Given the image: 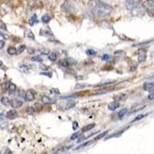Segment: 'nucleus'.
I'll return each instance as SVG.
<instances>
[{
	"label": "nucleus",
	"instance_id": "obj_1",
	"mask_svg": "<svg viewBox=\"0 0 154 154\" xmlns=\"http://www.w3.org/2000/svg\"><path fill=\"white\" fill-rule=\"evenodd\" d=\"M89 6L93 13L100 17L108 16L113 11V7L111 5L101 0H90Z\"/></svg>",
	"mask_w": 154,
	"mask_h": 154
},
{
	"label": "nucleus",
	"instance_id": "obj_2",
	"mask_svg": "<svg viewBox=\"0 0 154 154\" xmlns=\"http://www.w3.org/2000/svg\"><path fill=\"white\" fill-rule=\"evenodd\" d=\"M126 8L129 11H132L133 14H137L140 10V0H126Z\"/></svg>",
	"mask_w": 154,
	"mask_h": 154
},
{
	"label": "nucleus",
	"instance_id": "obj_3",
	"mask_svg": "<svg viewBox=\"0 0 154 154\" xmlns=\"http://www.w3.org/2000/svg\"><path fill=\"white\" fill-rule=\"evenodd\" d=\"M141 5L147 13L151 16L154 15V0H143Z\"/></svg>",
	"mask_w": 154,
	"mask_h": 154
},
{
	"label": "nucleus",
	"instance_id": "obj_4",
	"mask_svg": "<svg viewBox=\"0 0 154 154\" xmlns=\"http://www.w3.org/2000/svg\"><path fill=\"white\" fill-rule=\"evenodd\" d=\"M62 9L67 12H72L75 11V7L72 3L69 2H65L62 5Z\"/></svg>",
	"mask_w": 154,
	"mask_h": 154
},
{
	"label": "nucleus",
	"instance_id": "obj_5",
	"mask_svg": "<svg viewBox=\"0 0 154 154\" xmlns=\"http://www.w3.org/2000/svg\"><path fill=\"white\" fill-rule=\"evenodd\" d=\"M138 55V61L139 62H143L146 59V52L143 49H139L137 51Z\"/></svg>",
	"mask_w": 154,
	"mask_h": 154
},
{
	"label": "nucleus",
	"instance_id": "obj_6",
	"mask_svg": "<svg viewBox=\"0 0 154 154\" xmlns=\"http://www.w3.org/2000/svg\"><path fill=\"white\" fill-rule=\"evenodd\" d=\"M36 93L33 89H29V90L25 93V100H27L29 102L30 101H33L35 99V96H36Z\"/></svg>",
	"mask_w": 154,
	"mask_h": 154
},
{
	"label": "nucleus",
	"instance_id": "obj_7",
	"mask_svg": "<svg viewBox=\"0 0 154 154\" xmlns=\"http://www.w3.org/2000/svg\"><path fill=\"white\" fill-rule=\"evenodd\" d=\"M22 104H23L22 101L17 99H13L10 101V105L12 108H19L22 106Z\"/></svg>",
	"mask_w": 154,
	"mask_h": 154
},
{
	"label": "nucleus",
	"instance_id": "obj_8",
	"mask_svg": "<svg viewBox=\"0 0 154 154\" xmlns=\"http://www.w3.org/2000/svg\"><path fill=\"white\" fill-rule=\"evenodd\" d=\"M120 106V104L119 102H117V101H113V102H111L110 103H109L108 105V109L111 111H115L116 110H117V109Z\"/></svg>",
	"mask_w": 154,
	"mask_h": 154
},
{
	"label": "nucleus",
	"instance_id": "obj_9",
	"mask_svg": "<svg viewBox=\"0 0 154 154\" xmlns=\"http://www.w3.org/2000/svg\"><path fill=\"white\" fill-rule=\"evenodd\" d=\"M17 116H18V113L14 110H9L7 112V113H6V117H7L9 119H14L17 117Z\"/></svg>",
	"mask_w": 154,
	"mask_h": 154
},
{
	"label": "nucleus",
	"instance_id": "obj_10",
	"mask_svg": "<svg viewBox=\"0 0 154 154\" xmlns=\"http://www.w3.org/2000/svg\"><path fill=\"white\" fill-rule=\"evenodd\" d=\"M143 89L146 91H149V92L153 91L154 90V82H146L143 86Z\"/></svg>",
	"mask_w": 154,
	"mask_h": 154
},
{
	"label": "nucleus",
	"instance_id": "obj_11",
	"mask_svg": "<svg viewBox=\"0 0 154 154\" xmlns=\"http://www.w3.org/2000/svg\"><path fill=\"white\" fill-rule=\"evenodd\" d=\"M38 22V19H37V16L36 15V14H34V15H33L31 16V18L29 19V24L30 25H32V26H33V25H34L36 23H37Z\"/></svg>",
	"mask_w": 154,
	"mask_h": 154
},
{
	"label": "nucleus",
	"instance_id": "obj_12",
	"mask_svg": "<svg viewBox=\"0 0 154 154\" xmlns=\"http://www.w3.org/2000/svg\"><path fill=\"white\" fill-rule=\"evenodd\" d=\"M42 102H43V103L45 104H51V103H53L54 101L50 99L49 97H48V96H43L42 97Z\"/></svg>",
	"mask_w": 154,
	"mask_h": 154
},
{
	"label": "nucleus",
	"instance_id": "obj_13",
	"mask_svg": "<svg viewBox=\"0 0 154 154\" xmlns=\"http://www.w3.org/2000/svg\"><path fill=\"white\" fill-rule=\"evenodd\" d=\"M127 97V96L124 93H122V94H119V95H117V96H114V100L115 101H117V102H119L121 100H123L125 99Z\"/></svg>",
	"mask_w": 154,
	"mask_h": 154
},
{
	"label": "nucleus",
	"instance_id": "obj_14",
	"mask_svg": "<svg viewBox=\"0 0 154 154\" xmlns=\"http://www.w3.org/2000/svg\"><path fill=\"white\" fill-rule=\"evenodd\" d=\"M127 113H128V110L126 108H124V109H123V110H121L119 113H118V117L120 119H123L125 116L127 114Z\"/></svg>",
	"mask_w": 154,
	"mask_h": 154
},
{
	"label": "nucleus",
	"instance_id": "obj_15",
	"mask_svg": "<svg viewBox=\"0 0 154 154\" xmlns=\"http://www.w3.org/2000/svg\"><path fill=\"white\" fill-rule=\"evenodd\" d=\"M93 143V141H88V142L85 143H82V145L79 146H77L76 148L75 149V150H80V149H82V148H85V147L89 146V145H91Z\"/></svg>",
	"mask_w": 154,
	"mask_h": 154
},
{
	"label": "nucleus",
	"instance_id": "obj_16",
	"mask_svg": "<svg viewBox=\"0 0 154 154\" xmlns=\"http://www.w3.org/2000/svg\"><path fill=\"white\" fill-rule=\"evenodd\" d=\"M7 53L11 56H14L17 54V50L15 47H9L7 49Z\"/></svg>",
	"mask_w": 154,
	"mask_h": 154
},
{
	"label": "nucleus",
	"instance_id": "obj_17",
	"mask_svg": "<svg viewBox=\"0 0 154 154\" xmlns=\"http://www.w3.org/2000/svg\"><path fill=\"white\" fill-rule=\"evenodd\" d=\"M115 82H116V81H110V82H102V83H99V84L95 85L94 86H95V87H101V86H106L111 85V84H113V83H115Z\"/></svg>",
	"mask_w": 154,
	"mask_h": 154
},
{
	"label": "nucleus",
	"instance_id": "obj_18",
	"mask_svg": "<svg viewBox=\"0 0 154 154\" xmlns=\"http://www.w3.org/2000/svg\"><path fill=\"white\" fill-rule=\"evenodd\" d=\"M8 89L10 93H14L15 91H16V86L14 84V83L9 82V86H8Z\"/></svg>",
	"mask_w": 154,
	"mask_h": 154
},
{
	"label": "nucleus",
	"instance_id": "obj_19",
	"mask_svg": "<svg viewBox=\"0 0 154 154\" xmlns=\"http://www.w3.org/2000/svg\"><path fill=\"white\" fill-rule=\"evenodd\" d=\"M48 58H49V59L50 61H52V62H55L57 59V56H56V53H54V52H52V53H50L48 56Z\"/></svg>",
	"mask_w": 154,
	"mask_h": 154
},
{
	"label": "nucleus",
	"instance_id": "obj_20",
	"mask_svg": "<svg viewBox=\"0 0 154 154\" xmlns=\"http://www.w3.org/2000/svg\"><path fill=\"white\" fill-rule=\"evenodd\" d=\"M25 36H26L27 38H30V39H32V40L35 39V36L30 30H26V32H25Z\"/></svg>",
	"mask_w": 154,
	"mask_h": 154
},
{
	"label": "nucleus",
	"instance_id": "obj_21",
	"mask_svg": "<svg viewBox=\"0 0 154 154\" xmlns=\"http://www.w3.org/2000/svg\"><path fill=\"white\" fill-rule=\"evenodd\" d=\"M76 106V102L74 101H69L67 102V104L66 106V110H69V109H72V108H74Z\"/></svg>",
	"mask_w": 154,
	"mask_h": 154
},
{
	"label": "nucleus",
	"instance_id": "obj_22",
	"mask_svg": "<svg viewBox=\"0 0 154 154\" xmlns=\"http://www.w3.org/2000/svg\"><path fill=\"white\" fill-rule=\"evenodd\" d=\"M1 102H2V103L5 106H8L10 105V100L7 97H2L1 99Z\"/></svg>",
	"mask_w": 154,
	"mask_h": 154
},
{
	"label": "nucleus",
	"instance_id": "obj_23",
	"mask_svg": "<svg viewBox=\"0 0 154 154\" xmlns=\"http://www.w3.org/2000/svg\"><path fill=\"white\" fill-rule=\"evenodd\" d=\"M94 126H95V123L89 124V125H87V126H86L83 127L82 129V131H84V132H86V131H89V130H92L93 128H94Z\"/></svg>",
	"mask_w": 154,
	"mask_h": 154
},
{
	"label": "nucleus",
	"instance_id": "obj_24",
	"mask_svg": "<svg viewBox=\"0 0 154 154\" xmlns=\"http://www.w3.org/2000/svg\"><path fill=\"white\" fill-rule=\"evenodd\" d=\"M59 64L62 67H68L69 66V64L68 63L66 59H61V60H59Z\"/></svg>",
	"mask_w": 154,
	"mask_h": 154
},
{
	"label": "nucleus",
	"instance_id": "obj_25",
	"mask_svg": "<svg viewBox=\"0 0 154 154\" xmlns=\"http://www.w3.org/2000/svg\"><path fill=\"white\" fill-rule=\"evenodd\" d=\"M36 112V110L33 106H28L26 107V113L29 115H33Z\"/></svg>",
	"mask_w": 154,
	"mask_h": 154
},
{
	"label": "nucleus",
	"instance_id": "obj_26",
	"mask_svg": "<svg viewBox=\"0 0 154 154\" xmlns=\"http://www.w3.org/2000/svg\"><path fill=\"white\" fill-rule=\"evenodd\" d=\"M40 36H53V33L49 31L46 30H40Z\"/></svg>",
	"mask_w": 154,
	"mask_h": 154
},
{
	"label": "nucleus",
	"instance_id": "obj_27",
	"mask_svg": "<svg viewBox=\"0 0 154 154\" xmlns=\"http://www.w3.org/2000/svg\"><path fill=\"white\" fill-rule=\"evenodd\" d=\"M50 20H51V18H50V16L49 15H44L42 17V21L44 23H48Z\"/></svg>",
	"mask_w": 154,
	"mask_h": 154
},
{
	"label": "nucleus",
	"instance_id": "obj_28",
	"mask_svg": "<svg viewBox=\"0 0 154 154\" xmlns=\"http://www.w3.org/2000/svg\"><path fill=\"white\" fill-rule=\"evenodd\" d=\"M81 134H82V133H80V132L75 133H73V134L72 135L71 137H70V139H71L72 140H74V139H78V138L81 136Z\"/></svg>",
	"mask_w": 154,
	"mask_h": 154
},
{
	"label": "nucleus",
	"instance_id": "obj_29",
	"mask_svg": "<svg viewBox=\"0 0 154 154\" xmlns=\"http://www.w3.org/2000/svg\"><path fill=\"white\" fill-rule=\"evenodd\" d=\"M0 154H12V151L10 150V149L7 148V147H5V148L2 150Z\"/></svg>",
	"mask_w": 154,
	"mask_h": 154
},
{
	"label": "nucleus",
	"instance_id": "obj_30",
	"mask_svg": "<svg viewBox=\"0 0 154 154\" xmlns=\"http://www.w3.org/2000/svg\"><path fill=\"white\" fill-rule=\"evenodd\" d=\"M33 61H35V62H42V59L39 56H33V58L31 59Z\"/></svg>",
	"mask_w": 154,
	"mask_h": 154
},
{
	"label": "nucleus",
	"instance_id": "obj_31",
	"mask_svg": "<svg viewBox=\"0 0 154 154\" xmlns=\"http://www.w3.org/2000/svg\"><path fill=\"white\" fill-rule=\"evenodd\" d=\"M25 49V45H20V46H19L17 49V53H22V52H24Z\"/></svg>",
	"mask_w": 154,
	"mask_h": 154
},
{
	"label": "nucleus",
	"instance_id": "obj_32",
	"mask_svg": "<svg viewBox=\"0 0 154 154\" xmlns=\"http://www.w3.org/2000/svg\"><path fill=\"white\" fill-rule=\"evenodd\" d=\"M66 60L69 65H76V64L77 63V61L74 59H72V58H67Z\"/></svg>",
	"mask_w": 154,
	"mask_h": 154
},
{
	"label": "nucleus",
	"instance_id": "obj_33",
	"mask_svg": "<svg viewBox=\"0 0 154 154\" xmlns=\"http://www.w3.org/2000/svg\"><path fill=\"white\" fill-rule=\"evenodd\" d=\"M146 116V114H139V115H138L135 118L132 122H136V121H139V120H140V119H142L143 117H145Z\"/></svg>",
	"mask_w": 154,
	"mask_h": 154
},
{
	"label": "nucleus",
	"instance_id": "obj_34",
	"mask_svg": "<svg viewBox=\"0 0 154 154\" xmlns=\"http://www.w3.org/2000/svg\"><path fill=\"white\" fill-rule=\"evenodd\" d=\"M86 55L87 56H94V55H96V52L95 50H93V49H87L86 51Z\"/></svg>",
	"mask_w": 154,
	"mask_h": 154
},
{
	"label": "nucleus",
	"instance_id": "obj_35",
	"mask_svg": "<svg viewBox=\"0 0 154 154\" xmlns=\"http://www.w3.org/2000/svg\"><path fill=\"white\" fill-rule=\"evenodd\" d=\"M86 84H82V83H77V84L75 86V89H80L86 87Z\"/></svg>",
	"mask_w": 154,
	"mask_h": 154
},
{
	"label": "nucleus",
	"instance_id": "obj_36",
	"mask_svg": "<svg viewBox=\"0 0 154 154\" xmlns=\"http://www.w3.org/2000/svg\"><path fill=\"white\" fill-rule=\"evenodd\" d=\"M124 131V130H122L121 132H118L117 133H114V134H112V135H110V136H108L106 139H110V138H111V137H117V136H120V135L122 134V133H123V132Z\"/></svg>",
	"mask_w": 154,
	"mask_h": 154
},
{
	"label": "nucleus",
	"instance_id": "obj_37",
	"mask_svg": "<svg viewBox=\"0 0 154 154\" xmlns=\"http://www.w3.org/2000/svg\"><path fill=\"white\" fill-rule=\"evenodd\" d=\"M107 131H106V132H104V133H100L99 135H98L97 136H96V138H95V139L96 140H98V139H101V138H102V137H104L107 134Z\"/></svg>",
	"mask_w": 154,
	"mask_h": 154
},
{
	"label": "nucleus",
	"instance_id": "obj_38",
	"mask_svg": "<svg viewBox=\"0 0 154 154\" xmlns=\"http://www.w3.org/2000/svg\"><path fill=\"white\" fill-rule=\"evenodd\" d=\"M9 38V35L0 33V39H8Z\"/></svg>",
	"mask_w": 154,
	"mask_h": 154
},
{
	"label": "nucleus",
	"instance_id": "obj_39",
	"mask_svg": "<svg viewBox=\"0 0 154 154\" xmlns=\"http://www.w3.org/2000/svg\"><path fill=\"white\" fill-rule=\"evenodd\" d=\"M0 29L2 30H6L7 29V27H6V25L4 22H2V20H0Z\"/></svg>",
	"mask_w": 154,
	"mask_h": 154
},
{
	"label": "nucleus",
	"instance_id": "obj_40",
	"mask_svg": "<svg viewBox=\"0 0 154 154\" xmlns=\"http://www.w3.org/2000/svg\"><path fill=\"white\" fill-rule=\"evenodd\" d=\"M110 56L108 54H104L102 56V60H103V61H108V60H110Z\"/></svg>",
	"mask_w": 154,
	"mask_h": 154
},
{
	"label": "nucleus",
	"instance_id": "obj_41",
	"mask_svg": "<svg viewBox=\"0 0 154 154\" xmlns=\"http://www.w3.org/2000/svg\"><path fill=\"white\" fill-rule=\"evenodd\" d=\"M78 127H79L78 123H77L76 121H74L73 123V129L74 130H76V129H78Z\"/></svg>",
	"mask_w": 154,
	"mask_h": 154
},
{
	"label": "nucleus",
	"instance_id": "obj_42",
	"mask_svg": "<svg viewBox=\"0 0 154 154\" xmlns=\"http://www.w3.org/2000/svg\"><path fill=\"white\" fill-rule=\"evenodd\" d=\"M20 69L22 70V72H25V73H26L28 71V67L26 66H20Z\"/></svg>",
	"mask_w": 154,
	"mask_h": 154
},
{
	"label": "nucleus",
	"instance_id": "obj_43",
	"mask_svg": "<svg viewBox=\"0 0 154 154\" xmlns=\"http://www.w3.org/2000/svg\"><path fill=\"white\" fill-rule=\"evenodd\" d=\"M27 52H28L29 54H33L35 53V49H33V48H29L27 49Z\"/></svg>",
	"mask_w": 154,
	"mask_h": 154
},
{
	"label": "nucleus",
	"instance_id": "obj_44",
	"mask_svg": "<svg viewBox=\"0 0 154 154\" xmlns=\"http://www.w3.org/2000/svg\"><path fill=\"white\" fill-rule=\"evenodd\" d=\"M39 74L40 75H44V76H47L49 77V78L52 77V73H40Z\"/></svg>",
	"mask_w": 154,
	"mask_h": 154
},
{
	"label": "nucleus",
	"instance_id": "obj_45",
	"mask_svg": "<svg viewBox=\"0 0 154 154\" xmlns=\"http://www.w3.org/2000/svg\"><path fill=\"white\" fill-rule=\"evenodd\" d=\"M51 93H59V91L57 89H51Z\"/></svg>",
	"mask_w": 154,
	"mask_h": 154
},
{
	"label": "nucleus",
	"instance_id": "obj_46",
	"mask_svg": "<svg viewBox=\"0 0 154 154\" xmlns=\"http://www.w3.org/2000/svg\"><path fill=\"white\" fill-rule=\"evenodd\" d=\"M5 46V42L3 40H0V49H2Z\"/></svg>",
	"mask_w": 154,
	"mask_h": 154
},
{
	"label": "nucleus",
	"instance_id": "obj_47",
	"mask_svg": "<svg viewBox=\"0 0 154 154\" xmlns=\"http://www.w3.org/2000/svg\"><path fill=\"white\" fill-rule=\"evenodd\" d=\"M148 99H150V100L154 99V93H151V94L148 96Z\"/></svg>",
	"mask_w": 154,
	"mask_h": 154
},
{
	"label": "nucleus",
	"instance_id": "obj_48",
	"mask_svg": "<svg viewBox=\"0 0 154 154\" xmlns=\"http://www.w3.org/2000/svg\"><path fill=\"white\" fill-rule=\"evenodd\" d=\"M3 118H4V116L2 113H0V121L3 120Z\"/></svg>",
	"mask_w": 154,
	"mask_h": 154
},
{
	"label": "nucleus",
	"instance_id": "obj_49",
	"mask_svg": "<svg viewBox=\"0 0 154 154\" xmlns=\"http://www.w3.org/2000/svg\"><path fill=\"white\" fill-rule=\"evenodd\" d=\"M147 78H148V79H151V78H154V74H153V75H151V76H150L149 77H147Z\"/></svg>",
	"mask_w": 154,
	"mask_h": 154
},
{
	"label": "nucleus",
	"instance_id": "obj_50",
	"mask_svg": "<svg viewBox=\"0 0 154 154\" xmlns=\"http://www.w3.org/2000/svg\"><path fill=\"white\" fill-rule=\"evenodd\" d=\"M31 2H36L38 1H40V0H30Z\"/></svg>",
	"mask_w": 154,
	"mask_h": 154
},
{
	"label": "nucleus",
	"instance_id": "obj_51",
	"mask_svg": "<svg viewBox=\"0 0 154 154\" xmlns=\"http://www.w3.org/2000/svg\"><path fill=\"white\" fill-rule=\"evenodd\" d=\"M2 65H3V62H2L1 60H0V66H2Z\"/></svg>",
	"mask_w": 154,
	"mask_h": 154
}]
</instances>
